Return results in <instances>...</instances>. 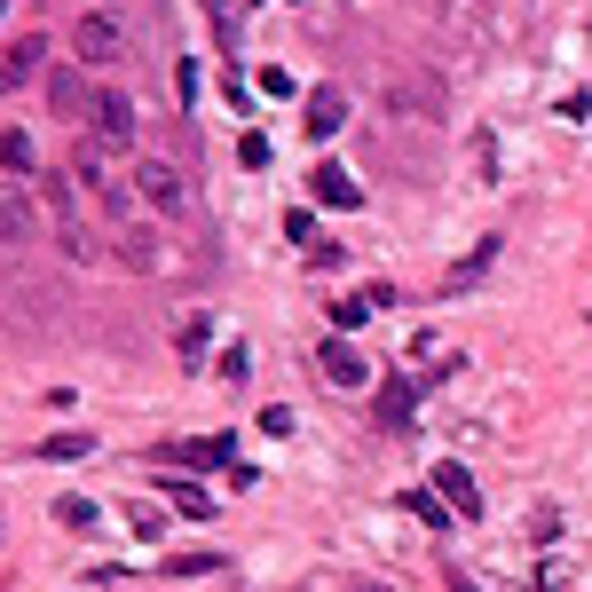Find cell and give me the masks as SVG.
Wrapping results in <instances>:
<instances>
[{
  "mask_svg": "<svg viewBox=\"0 0 592 592\" xmlns=\"http://www.w3.org/2000/svg\"><path fill=\"white\" fill-rule=\"evenodd\" d=\"M71 56L88 63V71H96V63H119V56H127V32H119L111 17L88 9V17H79V32H71Z\"/></svg>",
  "mask_w": 592,
  "mask_h": 592,
  "instance_id": "obj_2",
  "label": "cell"
},
{
  "mask_svg": "<svg viewBox=\"0 0 592 592\" xmlns=\"http://www.w3.org/2000/svg\"><path fill=\"white\" fill-rule=\"evenodd\" d=\"M127 522H135L142 545H158V530H166V522H158V505H127Z\"/></svg>",
  "mask_w": 592,
  "mask_h": 592,
  "instance_id": "obj_24",
  "label": "cell"
},
{
  "mask_svg": "<svg viewBox=\"0 0 592 592\" xmlns=\"http://www.w3.org/2000/svg\"><path fill=\"white\" fill-rule=\"evenodd\" d=\"M88 451H96V435H88V427H63V435H48L32 458H40V466H71V458H88Z\"/></svg>",
  "mask_w": 592,
  "mask_h": 592,
  "instance_id": "obj_13",
  "label": "cell"
},
{
  "mask_svg": "<svg viewBox=\"0 0 592 592\" xmlns=\"http://www.w3.org/2000/svg\"><path fill=\"white\" fill-rule=\"evenodd\" d=\"M262 96H277V103H285V96H300V79H293L285 63H269V71H262Z\"/></svg>",
  "mask_w": 592,
  "mask_h": 592,
  "instance_id": "obj_22",
  "label": "cell"
},
{
  "mask_svg": "<svg viewBox=\"0 0 592 592\" xmlns=\"http://www.w3.org/2000/svg\"><path fill=\"white\" fill-rule=\"evenodd\" d=\"M127 245H119V269H135V277H158L166 269V245H158V229H119Z\"/></svg>",
  "mask_w": 592,
  "mask_h": 592,
  "instance_id": "obj_8",
  "label": "cell"
},
{
  "mask_svg": "<svg viewBox=\"0 0 592 592\" xmlns=\"http://www.w3.org/2000/svg\"><path fill=\"white\" fill-rule=\"evenodd\" d=\"M221 553H166V569H175V576H198V569H214Z\"/></svg>",
  "mask_w": 592,
  "mask_h": 592,
  "instance_id": "obj_26",
  "label": "cell"
},
{
  "mask_svg": "<svg viewBox=\"0 0 592 592\" xmlns=\"http://www.w3.org/2000/svg\"><path fill=\"white\" fill-rule=\"evenodd\" d=\"M182 356L206 364V316H182Z\"/></svg>",
  "mask_w": 592,
  "mask_h": 592,
  "instance_id": "obj_25",
  "label": "cell"
},
{
  "mask_svg": "<svg viewBox=\"0 0 592 592\" xmlns=\"http://www.w3.org/2000/svg\"><path fill=\"white\" fill-rule=\"evenodd\" d=\"M316 379H324L332 395H356V387H372V364L356 356V341H348V332H332V341L316 348Z\"/></svg>",
  "mask_w": 592,
  "mask_h": 592,
  "instance_id": "obj_1",
  "label": "cell"
},
{
  "mask_svg": "<svg viewBox=\"0 0 592 592\" xmlns=\"http://www.w3.org/2000/svg\"><path fill=\"white\" fill-rule=\"evenodd\" d=\"M293 427H300V418H293V403H269V411H262V435H277V443H285Z\"/></svg>",
  "mask_w": 592,
  "mask_h": 592,
  "instance_id": "obj_23",
  "label": "cell"
},
{
  "mask_svg": "<svg viewBox=\"0 0 592 592\" xmlns=\"http://www.w3.org/2000/svg\"><path fill=\"white\" fill-rule=\"evenodd\" d=\"M48 103H56L63 119H79V111H96V96H88V79H79V71H48Z\"/></svg>",
  "mask_w": 592,
  "mask_h": 592,
  "instance_id": "obj_12",
  "label": "cell"
},
{
  "mask_svg": "<svg viewBox=\"0 0 592 592\" xmlns=\"http://www.w3.org/2000/svg\"><path fill=\"white\" fill-rule=\"evenodd\" d=\"M237 458V435H198V443H166V474H190V466H229Z\"/></svg>",
  "mask_w": 592,
  "mask_h": 592,
  "instance_id": "obj_5",
  "label": "cell"
},
{
  "mask_svg": "<svg viewBox=\"0 0 592 592\" xmlns=\"http://www.w3.org/2000/svg\"><path fill=\"white\" fill-rule=\"evenodd\" d=\"M427 482L443 490V505H451V514H458V522H482V490H474V474H466L458 458H443V466H435Z\"/></svg>",
  "mask_w": 592,
  "mask_h": 592,
  "instance_id": "obj_6",
  "label": "cell"
},
{
  "mask_svg": "<svg viewBox=\"0 0 592 592\" xmlns=\"http://www.w3.org/2000/svg\"><path fill=\"white\" fill-rule=\"evenodd\" d=\"M237 166H253V175H262V166H269V135H237Z\"/></svg>",
  "mask_w": 592,
  "mask_h": 592,
  "instance_id": "obj_21",
  "label": "cell"
},
{
  "mask_svg": "<svg viewBox=\"0 0 592 592\" xmlns=\"http://www.w3.org/2000/svg\"><path fill=\"white\" fill-rule=\"evenodd\" d=\"M451 592H474V584H466V576H458V569H451Z\"/></svg>",
  "mask_w": 592,
  "mask_h": 592,
  "instance_id": "obj_28",
  "label": "cell"
},
{
  "mask_svg": "<svg viewBox=\"0 0 592 592\" xmlns=\"http://www.w3.org/2000/svg\"><path fill=\"white\" fill-rule=\"evenodd\" d=\"M356 592H387V584H372V576H364V584H356Z\"/></svg>",
  "mask_w": 592,
  "mask_h": 592,
  "instance_id": "obj_29",
  "label": "cell"
},
{
  "mask_svg": "<svg viewBox=\"0 0 592 592\" xmlns=\"http://www.w3.org/2000/svg\"><path fill=\"white\" fill-rule=\"evenodd\" d=\"M341 119H348V96H341V88H316V96H308V119H300V127H308L316 142H332V135H341Z\"/></svg>",
  "mask_w": 592,
  "mask_h": 592,
  "instance_id": "obj_10",
  "label": "cell"
},
{
  "mask_svg": "<svg viewBox=\"0 0 592 592\" xmlns=\"http://www.w3.org/2000/svg\"><path fill=\"white\" fill-rule=\"evenodd\" d=\"M221 379H229V387H245V379H253V348H245V341H229V348H221Z\"/></svg>",
  "mask_w": 592,
  "mask_h": 592,
  "instance_id": "obj_19",
  "label": "cell"
},
{
  "mask_svg": "<svg viewBox=\"0 0 592 592\" xmlns=\"http://www.w3.org/2000/svg\"><path fill=\"white\" fill-rule=\"evenodd\" d=\"M379 427H387V435L411 427V379H387V387H379Z\"/></svg>",
  "mask_w": 592,
  "mask_h": 592,
  "instance_id": "obj_15",
  "label": "cell"
},
{
  "mask_svg": "<svg viewBox=\"0 0 592 592\" xmlns=\"http://www.w3.org/2000/svg\"><path fill=\"white\" fill-rule=\"evenodd\" d=\"M40 56H48V40H40V32H17L9 56H0V79H9V88H24V79L40 71Z\"/></svg>",
  "mask_w": 592,
  "mask_h": 592,
  "instance_id": "obj_11",
  "label": "cell"
},
{
  "mask_svg": "<svg viewBox=\"0 0 592 592\" xmlns=\"http://www.w3.org/2000/svg\"><path fill=\"white\" fill-rule=\"evenodd\" d=\"M0 229H9V245H24V229H32V221H24V190H9V206H0Z\"/></svg>",
  "mask_w": 592,
  "mask_h": 592,
  "instance_id": "obj_20",
  "label": "cell"
},
{
  "mask_svg": "<svg viewBox=\"0 0 592 592\" xmlns=\"http://www.w3.org/2000/svg\"><path fill=\"white\" fill-rule=\"evenodd\" d=\"M372 308H379L372 293H348V300H332V332H356V324H364Z\"/></svg>",
  "mask_w": 592,
  "mask_h": 592,
  "instance_id": "obj_17",
  "label": "cell"
},
{
  "mask_svg": "<svg viewBox=\"0 0 592 592\" xmlns=\"http://www.w3.org/2000/svg\"><path fill=\"white\" fill-rule=\"evenodd\" d=\"M0 158H9V182H32V175H40V166H32V135H24V127L0 135Z\"/></svg>",
  "mask_w": 592,
  "mask_h": 592,
  "instance_id": "obj_16",
  "label": "cell"
},
{
  "mask_svg": "<svg viewBox=\"0 0 592 592\" xmlns=\"http://www.w3.org/2000/svg\"><path fill=\"white\" fill-rule=\"evenodd\" d=\"M158 490L175 497V514H182V522H214V490H206V482H190V474H166Z\"/></svg>",
  "mask_w": 592,
  "mask_h": 592,
  "instance_id": "obj_9",
  "label": "cell"
},
{
  "mask_svg": "<svg viewBox=\"0 0 592 592\" xmlns=\"http://www.w3.org/2000/svg\"><path fill=\"white\" fill-rule=\"evenodd\" d=\"M135 198H142L150 214H182L190 190H182V175H175L166 158H142V166H135Z\"/></svg>",
  "mask_w": 592,
  "mask_h": 592,
  "instance_id": "obj_3",
  "label": "cell"
},
{
  "mask_svg": "<svg viewBox=\"0 0 592 592\" xmlns=\"http://www.w3.org/2000/svg\"><path fill=\"white\" fill-rule=\"evenodd\" d=\"M403 505H411V522H427V530H451L458 514H451V505H443V490L427 482V490H403Z\"/></svg>",
  "mask_w": 592,
  "mask_h": 592,
  "instance_id": "obj_14",
  "label": "cell"
},
{
  "mask_svg": "<svg viewBox=\"0 0 592 592\" xmlns=\"http://www.w3.org/2000/svg\"><path fill=\"white\" fill-rule=\"evenodd\" d=\"M285 237H293V245H308V237H316V214H308V206H293V214H285Z\"/></svg>",
  "mask_w": 592,
  "mask_h": 592,
  "instance_id": "obj_27",
  "label": "cell"
},
{
  "mask_svg": "<svg viewBox=\"0 0 592 592\" xmlns=\"http://www.w3.org/2000/svg\"><path fill=\"white\" fill-rule=\"evenodd\" d=\"M135 127H142V119H135V103H127L119 88H103V96H96V150H127V142H135Z\"/></svg>",
  "mask_w": 592,
  "mask_h": 592,
  "instance_id": "obj_4",
  "label": "cell"
},
{
  "mask_svg": "<svg viewBox=\"0 0 592 592\" xmlns=\"http://www.w3.org/2000/svg\"><path fill=\"white\" fill-rule=\"evenodd\" d=\"M308 198H316V206H348V214H356V206H364V182L348 175V166H332V158H324V166H308Z\"/></svg>",
  "mask_w": 592,
  "mask_h": 592,
  "instance_id": "obj_7",
  "label": "cell"
},
{
  "mask_svg": "<svg viewBox=\"0 0 592 592\" xmlns=\"http://www.w3.org/2000/svg\"><path fill=\"white\" fill-rule=\"evenodd\" d=\"M56 522L63 530H96L103 514H96V497H56Z\"/></svg>",
  "mask_w": 592,
  "mask_h": 592,
  "instance_id": "obj_18",
  "label": "cell"
}]
</instances>
